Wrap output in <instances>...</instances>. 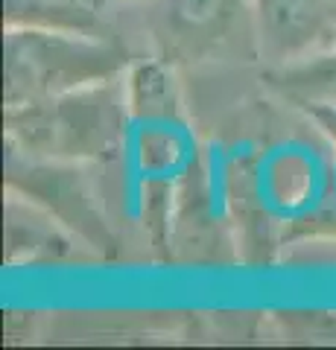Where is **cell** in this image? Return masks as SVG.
<instances>
[{
  "label": "cell",
  "mask_w": 336,
  "mask_h": 350,
  "mask_svg": "<svg viewBox=\"0 0 336 350\" xmlns=\"http://www.w3.org/2000/svg\"><path fill=\"white\" fill-rule=\"evenodd\" d=\"M260 44L269 56L289 59L336 36V0H255Z\"/></svg>",
  "instance_id": "1"
},
{
  "label": "cell",
  "mask_w": 336,
  "mask_h": 350,
  "mask_svg": "<svg viewBox=\"0 0 336 350\" xmlns=\"http://www.w3.org/2000/svg\"><path fill=\"white\" fill-rule=\"evenodd\" d=\"M170 24L179 27L184 36L190 32H222L237 12V0H167Z\"/></svg>",
  "instance_id": "2"
}]
</instances>
